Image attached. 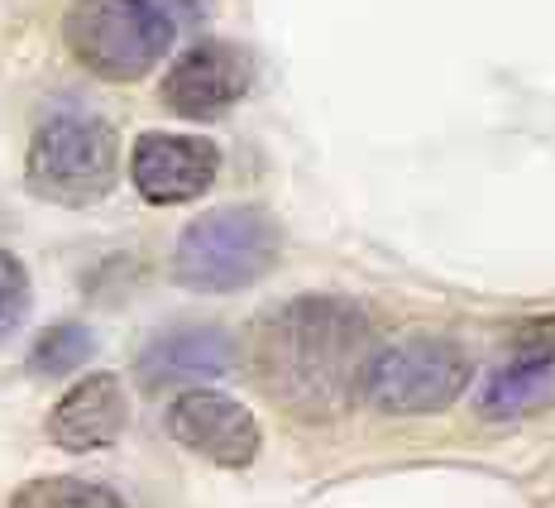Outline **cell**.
Returning a JSON list of instances; mask_svg holds the SVG:
<instances>
[{"label":"cell","mask_w":555,"mask_h":508,"mask_svg":"<svg viewBox=\"0 0 555 508\" xmlns=\"http://www.w3.org/2000/svg\"><path fill=\"white\" fill-rule=\"evenodd\" d=\"M249 82H254L249 53L235 49V43L206 39V43H192L168 67L158 97H164L168 111L188 115V120H216V115L235 111L249 97Z\"/></svg>","instance_id":"cell-7"},{"label":"cell","mask_w":555,"mask_h":508,"mask_svg":"<svg viewBox=\"0 0 555 508\" xmlns=\"http://www.w3.org/2000/svg\"><path fill=\"white\" fill-rule=\"evenodd\" d=\"M240 360V345L221 327H178L139 351L134 374L144 389L182 384V379H221Z\"/></svg>","instance_id":"cell-10"},{"label":"cell","mask_w":555,"mask_h":508,"mask_svg":"<svg viewBox=\"0 0 555 508\" xmlns=\"http://www.w3.org/2000/svg\"><path fill=\"white\" fill-rule=\"evenodd\" d=\"M25 182L34 198L57 206H96L120 182V140L115 125L91 111H53L34 130Z\"/></svg>","instance_id":"cell-3"},{"label":"cell","mask_w":555,"mask_h":508,"mask_svg":"<svg viewBox=\"0 0 555 508\" xmlns=\"http://www.w3.org/2000/svg\"><path fill=\"white\" fill-rule=\"evenodd\" d=\"M29 312V269L10 250H0V345L20 331Z\"/></svg>","instance_id":"cell-14"},{"label":"cell","mask_w":555,"mask_h":508,"mask_svg":"<svg viewBox=\"0 0 555 508\" xmlns=\"http://www.w3.org/2000/svg\"><path fill=\"white\" fill-rule=\"evenodd\" d=\"M374 355V321L360 303L331 293L293 297L259 317L249 341L254 384L297 422H335L360 403Z\"/></svg>","instance_id":"cell-1"},{"label":"cell","mask_w":555,"mask_h":508,"mask_svg":"<svg viewBox=\"0 0 555 508\" xmlns=\"http://www.w3.org/2000/svg\"><path fill=\"white\" fill-rule=\"evenodd\" d=\"M168 432L182 452L211 460L221 470H249L263 452L259 418L240 398L216 389H188L168 403Z\"/></svg>","instance_id":"cell-6"},{"label":"cell","mask_w":555,"mask_h":508,"mask_svg":"<svg viewBox=\"0 0 555 508\" xmlns=\"http://www.w3.org/2000/svg\"><path fill=\"white\" fill-rule=\"evenodd\" d=\"M216 173H221V149L202 135L149 130L134 140L130 154V182L139 188V198L154 206H182L206 198Z\"/></svg>","instance_id":"cell-8"},{"label":"cell","mask_w":555,"mask_h":508,"mask_svg":"<svg viewBox=\"0 0 555 508\" xmlns=\"http://www.w3.org/2000/svg\"><path fill=\"white\" fill-rule=\"evenodd\" d=\"M178 25L154 0H73L63 15L67 53L101 82H139L172 49Z\"/></svg>","instance_id":"cell-4"},{"label":"cell","mask_w":555,"mask_h":508,"mask_svg":"<svg viewBox=\"0 0 555 508\" xmlns=\"http://www.w3.org/2000/svg\"><path fill=\"white\" fill-rule=\"evenodd\" d=\"M130 422V398H125V384L106 369L77 379L63 398L53 403L49 412V442L63 446L73 456L87 452H106L115 436Z\"/></svg>","instance_id":"cell-9"},{"label":"cell","mask_w":555,"mask_h":508,"mask_svg":"<svg viewBox=\"0 0 555 508\" xmlns=\"http://www.w3.org/2000/svg\"><path fill=\"white\" fill-rule=\"evenodd\" d=\"M172 25H196V0H154Z\"/></svg>","instance_id":"cell-16"},{"label":"cell","mask_w":555,"mask_h":508,"mask_svg":"<svg viewBox=\"0 0 555 508\" xmlns=\"http://www.w3.org/2000/svg\"><path fill=\"white\" fill-rule=\"evenodd\" d=\"M551 369L555 365H537V360H507L489 374L479 394V412L483 418H527L541 403L551 398Z\"/></svg>","instance_id":"cell-11"},{"label":"cell","mask_w":555,"mask_h":508,"mask_svg":"<svg viewBox=\"0 0 555 508\" xmlns=\"http://www.w3.org/2000/svg\"><path fill=\"white\" fill-rule=\"evenodd\" d=\"M469 379L474 360L465 345L446 336H402L392 345H374L360 398L384 418H426L446 412L469 389Z\"/></svg>","instance_id":"cell-5"},{"label":"cell","mask_w":555,"mask_h":508,"mask_svg":"<svg viewBox=\"0 0 555 508\" xmlns=\"http://www.w3.org/2000/svg\"><path fill=\"white\" fill-rule=\"evenodd\" d=\"M10 508H130L111 484L77 480V475H39L20 484Z\"/></svg>","instance_id":"cell-12"},{"label":"cell","mask_w":555,"mask_h":508,"mask_svg":"<svg viewBox=\"0 0 555 508\" xmlns=\"http://www.w3.org/2000/svg\"><path fill=\"white\" fill-rule=\"evenodd\" d=\"M96 355V336L82 321H53L29 351V374L34 379H63L73 369H82Z\"/></svg>","instance_id":"cell-13"},{"label":"cell","mask_w":555,"mask_h":508,"mask_svg":"<svg viewBox=\"0 0 555 508\" xmlns=\"http://www.w3.org/2000/svg\"><path fill=\"white\" fill-rule=\"evenodd\" d=\"M507 360L555 365V317H527V321H517L513 341H507Z\"/></svg>","instance_id":"cell-15"},{"label":"cell","mask_w":555,"mask_h":508,"mask_svg":"<svg viewBox=\"0 0 555 508\" xmlns=\"http://www.w3.org/2000/svg\"><path fill=\"white\" fill-rule=\"evenodd\" d=\"M283 254V230L259 206H216L196 216L172 250V279L192 293L254 288Z\"/></svg>","instance_id":"cell-2"}]
</instances>
